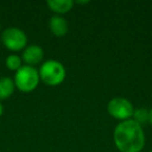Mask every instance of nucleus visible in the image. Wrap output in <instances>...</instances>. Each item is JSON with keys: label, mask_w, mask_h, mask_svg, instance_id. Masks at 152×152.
Masks as SVG:
<instances>
[{"label": "nucleus", "mask_w": 152, "mask_h": 152, "mask_svg": "<svg viewBox=\"0 0 152 152\" xmlns=\"http://www.w3.org/2000/svg\"><path fill=\"white\" fill-rule=\"evenodd\" d=\"M49 27L54 36L56 37H64L69 30L67 20L59 15H54L49 20Z\"/></svg>", "instance_id": "obj_7"}, {"label": "nucleus", "mask_w": 152, "mask_h": 152, "mask_svg": "<svg viewBox=\"0 0 152 152\" xmlns=\"http://www.w3.org/2000/svg\"><path fill=\"white\" fill-rule=\"evenodd\" d=\"M148 122L152 125V108L149 110V121H148Z\"/></svg>", "instance_id": "obj_12"}, {"label": "nucleus", "mask_w": 152, "mask_h": 152, "mask_svg": "<svg viewBox=\"0 0 152 152\" xmlns=\"http://www.w3.org/2000/svg\"><path fill=\"white\" fill-rule=\"evenodd\" d=\"M114 141L121 152H141L145 145L142 125L131 119L122 121L115 128Z\"/></svg>", "instance_id": "obj_1"}, {"label": "nucleus", "mask_w": 152, "mask_h": 152, "mask_svg": "<svg viewBox=\"0 0 152 152\" xmlns=\"http://www.w3.org/2000/svg\"><path fill=\"white\" fill-rule=\"evenodd\" d=\"M108 114L118 120L126 121L132 117L133 108L132 104L126 98L116 97L113 98L107 104Z\"/></svg>", "instance_id": "obj_5"}, {"label": "nucleus", "mask_w": 152, "mask_h": 152, "mask_svg": "<svg viewBox=\"0 0 152 152\" xmlns=\"http://www.w3.org/2000/svg\"><path fill=\"white\" fill-rule=\"evenodd\" d=\"M43 57H44V51L42 47L38 45H30L24 48L21 58L26 64V66L34 67V65H38L42 61Z\"/></svg>", "instance_id": "obj_6"}, {"label": "nucleus", "mask_w": 152, "mask_h": 152, "mask_svg": "<svg viewBox=\"0 0 152 152\" xmlns=\"http://www.w3.org/2000/svg\"><path fill=\"white\" fill-rule=\"evenodd\" d=\"M132 120H134L140 125L144 124V123L149 121V110H147L144 107H140L133 110L132 114Z\"/></svg>", "instance_id": "obj_11"}, {"label": "nucleus", "mask_w": 152, "mask_h": 152, "mask_svg": "<svg viewBox=\"0 0 152 152\" xmlns=\"http://www.w3.org/2000/svg\"><path fill=\"white\" fill-rule=\"evenodd\" d=\"M0 27H1V23H0Z\"/></svg>", "instance_id": "obj_15"}, {"label": "nucleus", "mask_w": 152, "mask_h": 152, "mask_svg": "<svg viewBox=\"0 0 152 152\" xmlns=\"http://www.w3.org/2000/svg\"><path fill=\"white\" fill-rule=\"evenodd\" d=\"M3 115V105H2V103L0 102V117L2 116Z\"/></svg>", "instance_id": "obj_13"}, {"label": "nucleus", "mask_w": 152, "mask_h": 152, "mask_svg": "<svg viewBox=\"0 0 152 152\" xmlns=\"http://www.w3.org/2000/svg\"><path fill=\"white\" fill-rule=\"evenodd\" d=\"M150 152H152V151H150Z\"/></svg>", "instance_id": "obj_16"}, {"label": "nucleus", "mask_w": 152, "mask_h": 152, "mask_svg": "<svg viewBox=\"0 0 152 152\" xmlns=\"http://www.w3.org/2000/svg\"><path fill=\"white\" fill-rule=\"evenodd\" d=\"M15 83L10 77L0 78V100H5L13 95L15 91Z\"/></svg>", "instance_id": "obj_9"}, {"label": "nucleus", "mask_w": 152, "mask_h": 152, "mask_svg": "<svg viewBox=\"0 0 152 152\" xmlns=\"http://www.w3.org/2000/svg\"><path fill=\"white\" fill-rule=\"evenodd\" d=\"M40 79L47 86H58L66 78V69L64 65L55 59H48L42 64L39 70Z\"/></svg>", "instance_id": "obj_2"}, {"label": "nucleus", "mask_w": 152, "mask_h": 152, "mask_svg": "<svg viewBox=\"0 0 152 152\" xmlns=\"http://www.w3.org/2000/svg\"><path fill=\"white\" fill-rule=\"evenodd\" d=\"M40 75L39 71L34 67L22 66L15 74L14 83L15 87L23 93L32 92L39 85Z\"/></svg>", "instance_id": "obj_3"}, {"label": "nucleus", "mask_w": 152, "mask_h": 152, "mask_svg": "<svg viewBox=\"0 0 152 152\" xmlns=\"http://www.w3.org/2000/svg\"><path fill=\"white\" fill-rule=\"evenodd\" d=\"M74 2L72 0H48L47 5L52 12L56 14H66L73 7Z\"/></svg>", "instance_id": "obj_8"}, {"label": "nucleus", "mask_w": 152, "mask_h": 152, "mask_svg": "<svg viewBox=\"0 0 152 152\" xmlns=\"http://www.w3.org/2000/svg\"><path fill=\"white\" fill-rule=\"evenodd\" d=\"M77 3H80V4H86V3H89V1H77Z\"/></svg>", "instance_id": "obj_14"}, {"label": "nucleus", "mask_w": 152, "mask_h": 152, "mask_svg": "<svg viewBox=\"0 0 152 152\" xmlns=\"http://www.w3.org/2000/svg\"><path fill=\"white\" fill-rule=\"evenodd\" d=\"M5 66L11 71L17 72L22 67V58L17 54H11L5 59Z\"/></svg>", "instance_id": "obj_10"}, {"label": "nucleus", "mask_w": 152, "mask_h": 152, "mask_svg": "<svg viewBox=\"0 0 152 152\" xmlns=\"http://www.w3.org/2000/svg\"><path fill=\"white\" fill-rule=\"evenodd\" d=\"M2 44L10 51L17 52L24 49L27 44V36L22 29L17 27H9L1 34Z\"/></svg>", "instance_id": "obj_4"}]
</instances>
